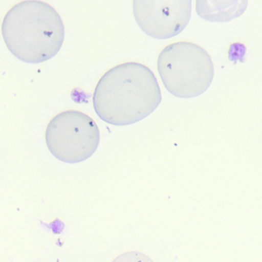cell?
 Instances as JSON below:
<instances>
[{"instance_id": "cell-4", "label": "cell", "mask_w": 262, "mask_h": 262, "mask_svg": "<svg viewBox=\"0 0 262 262\" xmlns=\"http://www.w3.org/2000/svg\"><path fill=\"white\" fill-rule=\"evenodd\" d=\"M100 133L88 115L67 110L56 115L46 130V143L58 160L74 164L90 159L97 150Z\"/></svg>"}, {"instance_id": "cell-1", "label": "cell", "mask_w": 262, "mask_h": 262, "mask_svg": "<svg viewBox=\"0 0 262 262\" xmlns=\"http://www.w3.org/2000/svg\"><path fill=\"white\" fill-rule=\"evenodd\" d=\"M162 102L154 73L146 66L125 62L102 76L93 94L96 114L110 125H132L148 117Z\"/></svg>"}, {"instance_id": "cell-2", "label": "cell", "mask_w": 262, "mask_h": 262, "mask_svg": "<svg viewBox=\"0 0 262 262\" xmlns=\"http://www.w3.org/2000/svg\"><path fill=\"white\" fill-rule=\"evenodd\" d=\"M2 34L15 57L27 63H42L62 48L65 27L50 4L41 0H24L4 16Z\"/></svg>"}, {"instance_id": "cell-3", "label": "cell", "mask_w": 262, "mask_h": 262, "mask_svg": "<svg viewBox=\"0 0 262 262\" xmlns=\"http://www.w3.org/2000/svg\"><path fill=\"white\" fill-rule=\"evenodd\" d=\"M158 71L165 89L176 97L203 94L214 78V65L205 49L189 42L170 44L159 54Z\"/></svg>"}, {"instance_id": "cell-6", "label": "cell", "mask_w": 262, "mask_h": 262, "mask_svg": "<svg viewBox=\"0 0 262 262\" xmlns=\"http://www.w3.org/2000/svg\"><path fill=\"white\" fill-rule=\"evenodd\" d=\"M248 0H196V13L204 20L227 23L242 16Z\"/></svg>"}, {"instance_id": "cell-5", "label": "cell", "mask_w": 262, "mask_h": 262, "mask_svg": "<svg viewBox=\"0 0 262 262\" xmlns=\"http://www.w3.org/2000/svg\"><path fill=\"white\" fill-rule=\"evenodd\" d=\"M133 14L145 34L154 39H170L188 26L191 0H133Z\"/></svg>"}]
</instances>
